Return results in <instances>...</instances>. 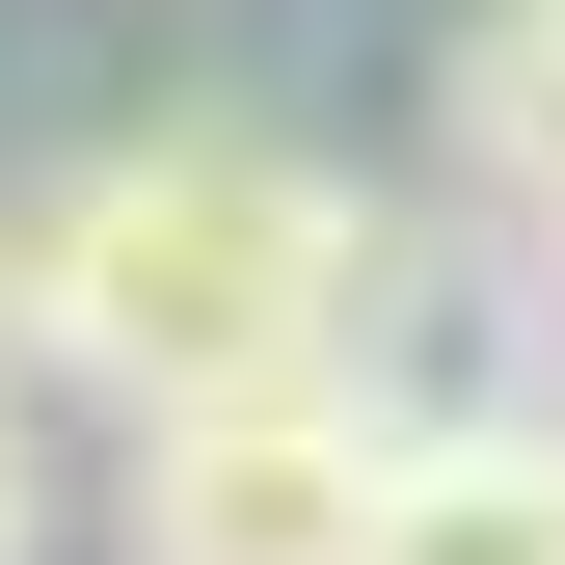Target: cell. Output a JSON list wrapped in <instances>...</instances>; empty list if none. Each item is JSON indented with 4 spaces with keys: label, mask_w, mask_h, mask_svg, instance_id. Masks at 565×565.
I'll return each instance as SVG.
<instances>
[{
    "label": "cell",
    "mask_w": 565,
    "mask_h": 565,
    "mask_svg": "<svg viewBox=\"0 0 565 565\" xmlns=\"http://www.w3.org/2000/svg\"><path fill=\"white\" fill-rule=\"evenodd\" d=\"M350 297H377V189L269 162V135H108V162L28 189V350L108 404L189 377H323Z\"/></svg>",
    "instance_id": "obj_1"
},
{
    "label": "cell",
    "mask_w": 565,
    "mask_h": 565,
    "mask_svg": "<svg viewBox=\"0 0 565 565\" xmlns=\"http://www.w3.org/2000/svg\"><path fill=\"white\" fill-rule=\"evenodd\" d=\"M377 484H404V404L350 350L323 377H189L108 458V565H377Z\"/></svg>",
    "instance_id": "obj_2"
},
{
    "label": "cell",
    "mask_w": 565,
    "mask_h": 565,
    "mask_svg": "<svg viewBox=\"0 0 565 565\" xmlns=\"http://www.w3.org/2000/svg\"><path fill=\"white\" fill-rule=\"evenodd\" d=\"M377 565H565V431H539V404H404Z\"/></svg>",
    "instance_id": "obj_3"
},
{
    "label": "cell",
    "mask_w": 565,
    "mask_h": 565,
    "mask_svg": "<svg viewBox=\"0 0 565 565\" xmlns=\"http://www.w3.org/2000/svg\"><path fill=\"white\" fill-rule=\"evenodd\" d=\"M431 162L484 189V216H565V0H458V54H431Z\"/></svg>",
    "instance_id": "obj_4"
},
{
    "label": "cell",
    "mask_w": 565,
    "mask_h": 565,
    "mask_svg": "<svg viewBox=\"0 0 565 565\" xmlns=\"http://www.w3.org/2000/svg\"><path fill=\"white\" fill-rule=\"evenodd\" d=\"M0 565H54V431H28V350H0Z\"/></svg>",
    "instance_id": "obj_5"
},
{
    "label": "cell",
    "mask_w": 565,
    "mask_h": 565,
    "mask_svg": "<svg viewBox=\"0 0 565 565\" xmlns=\"http://www.w3.org/2000/svg\"><path fill=\"white\" fill-rule=\"evenodd\" d=\"M0 350H28V189H0Z\"/></svg>",
    "instance_id": "obj_6"
},
{
    "label": "cell",
    "mask_w": 565,
    "mask_h": 565,
    "mask_svg": "<svg viewBox=\"0 0 565 565\" xmlns=\"http://www.w3.org/2000/svg\"><path fill=\"white\" fill-rule=\"evenodd\" d=\"M539 269H565V216H539Z\"/></svg>",
    "instance_id": "obj_7"
}]
</instances>
